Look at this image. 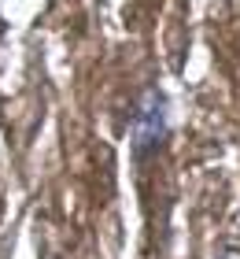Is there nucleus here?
Here are the masks:
<instances>
[{
    "label": "nucleus",
    "instance_id": "1",
    "mask_svg": "<svg viewBox=\"0 0 240 259\" xmlns=\"http://www.w3.org/2000/svg\"><path fill=\"white\" fill-rule=\"evenodd\" d=\"M129 141H133L137 163H148L155 152L166 148V141H170V119H166V97H163V89L148 85V89L140 93V100H137V108H133Z\"/></svg>",
    "mask_w": 240,
    "mask_h": 259
},
{
    "label": "nucleus",
    "instance_id": "2",
    "mask_svg": "<svg viewBox=\"0 0 240 259\" xmlns=\"http://www.w3.org/2000/svg\"><path fill=\"white\" fill-rule=\"evenodd\" d=\"M214 259H240V248H222Z\"/></svg>",
    "mask_w": 240,
    "mask_h": 259
}]
</instances>
